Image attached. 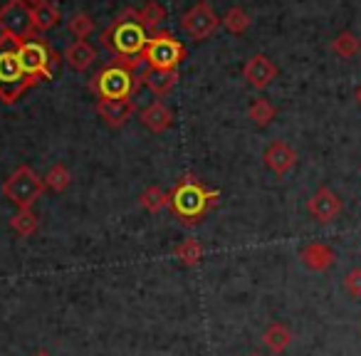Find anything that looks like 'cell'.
Here are the masks:
<instances>
[{"label": "cell", "instance_id": "ba28073f", "mask_svg": "<svg viewBox=\"0 0 361 356\" xmlns=\"http://www.w3.org/2000/svg\"><path fill=\"white\" fill-rule=\"evenodd\" d=\"M221 25H223V18H218V13L213 11L208 0L196 3L191 11L183 13V18H180V27H183V32L196 42H203L211 35H216V30Z\"/></svg>", "mask_w": 361, "mask_h": 356}, {"label": "cell", "instance_id": "484cf974", "mask_svg": "<svg viewBox=\"0 0 361 356\" xmlns=\"http://www.w3.org/2000/svg\"><path fill=\"white\" fill-rule=\"evenodd\" d=\"M139 20L146 30H156L166 20V8L161 3H156V0H149L144 8H139Z\"/></svg>", "mask_w": 361, "mask_h": 356}, {"label": "cell", "instance_id": "4316f807", "mask_svg": "<svg viewBox=\"0 0 361 356\" xmlns=\"http://www.w3.org/2000/svg\"><path fill=\"white\" fill-rule=\"evenodd\" d=\"M223 27H226L231 35H243V32L250 27V16H247L240 6L231 8V11L223 16Z\"/></svg>", "mask_w": 361, "mask_h": 356}, {"label": "cell", "instance_id": "9a60e30c", "mask_svg": "<svg viewBox=\"0 0 361 356\" xmlns=\"http://www.w3.org/2000/svg\"><path fill=\"white\" fill-rule=\"evenodd\" d=\"M139 119H141V124L149 131H154V134H164V131L173 124V114H171V109L164 102H151L149 106H144Z\"/></svg>", "mask_w": 361, "mask_h": 356}, {"label": "cell", "instance_id": "9c48e42d", "mask_svg": "<svg viewBox=\"0 0 361 356\" xmlns=\"http://www.w3.org/2000/svg\"><path fill=\"white\" fill-rule=\"evenodd\" d=\"M35 32L32 27V8L27 0H8L0 8V35H8L13 40H20Z\"/></svg>", "mask_w": 361, "mask_h": 356}, {"label": "cell", "instance_id": "3957f363", "mask_svg": "<svg viewBox=\"0 0 361 356\" xmlns=\"http://www.w3.org/2000/svg\"><path fill=\"white\" fill-rule=\"evenodd\" d=\"M30 87H35V82L23 72L16 40L0 35V102L16 104Z\"/></svg>", "mask_w": 361, "mask_h": 356}, {"label": "cell", "instance_id": "d6986e66", "mask_svg": "<svg viewBox=\"0 0 361 356\" xmlns=\"http://www.w3.org/2000/svg\"><path fill=\"white\" fill-rule=\"evenodd\" d=\"M32 8V27L35 32H47L60 23V8L52 6L50 0H42V3H35Z\"/></svg>", "mask_w": 361, "mask_h": 356}, {"label": "cell", "instance_id": "30bf717a", "mask_svg": "<svg viewBox=\"0 0 361 356\" xmlns=\"http://www.w3.org/2000/svg\"><path fill=\"white\" fill-rule=\"evenodd\" d=\"M341 208H344L341 206V198L336 196L329 186H319L310 196V201H307V211H310V216L314 218L317 223H322V226L334 223L336 218L341 216Z\"/></svg>", "mask_w": 361, "mask_h": 356}, {"label": "cell", "instance_id": "cb8c5ba5", "mask_svg": "<svg viewBox=\"0 0 361 356\" xmlns=\"http://www.w3.org/2000/svg\"><path fill=\"white\" fill-rule=\"evenodd\" d=\"M247 116H250L252 124H255V126L265 129V126H270L272 121H275L277 109L270 104V102L265 99V97H260V99H255V102L250 104V109H247Z\"/></svg>", "mask_w": 361, "mask_h": 356}, {"label": "cell", "instance_id": "ffe728a7", "mask_svg": "<svg viewBox=\"0 0 361 356\" xmlns=\"http://www.w3.org/2000/svg\"><path fill=\"white\" fill-rule=\"evenodd\" d=\"M139 206L144 208L146 213L156 216V213L166 211V208L171 206V193L164 191L161 186H149V188H144V191H141Z\"/></svg>", "mask_w": 361, "mask_h": 356}, {"label": "cell", "instance_id": "4dcf8cb0", "mask_svg": "<svg viewBox=\"0 0 361 356\" xmlns=\"http://www.w3.org/2000/svg\"><path fill=\"white\" fill-rule=\"evenodd\" d=\"M356 102H359V106H361V87L356 90Z\"/></svg>", "mask_w": 361, "mask_h": 356}, {"label": "cell", "instance_id": "5b68a950", "mask_svg": "<svg viewBox=\"0 0 361 356\" xmlns=\"http://www.w3.org/2000/svg\"><path fill=\"white\" fill-rule=\"evenodd\" d=\"M90 90L99 99H134L141 90V77L134 75V70L119 65L111 60L99 75L92 80Z\"/></svg>", "mask_w": 361, "mask_h": 356}, {"label": "cell", "instance_id": "603a6c76", "mask_svg": "<svg viewBox=\"0 0 361 356\" xmlns=\"http://www.w3.org/2000/svg\"><path fill=\"white\" fill-rule=\"evenodd\" d=\"M203 245L196 240V238H186L183 243H178L176 245V250H173V255H176V260L180 262V265H186V267H193V265H198V262L203 260Z\"/></svg>", "mask_w": 361, "mask_h": 356}, {"label": "cell", "instance_id": "d4e9b609", "mask_svg": "<svg viewBox=\"0 0 361 356\" xmlns=\"http://www.w3.org/2000/svg\"><path fill=\"white\" fill-rule=\"evenodd\" d=\"M42 178H45L47 191L62 193V191H67V188H70L72 173H70V168H67L65 164H55V166H50V171H47Z\"/></svg>", "mask_w": 361, "mask_h": 356}, {"label": "cell", "instance_id": "6da1fadb", "mask_svg": "<svg viewBox=\"0 0 361 356\" xmlns=\"http://www.w3.org/2000/svg\"><path fill=\"white\" fill-rule=\"evenodd\" d=\"M102 45L114 55V62L136 70L141 65V55H144L146 45H149V35L146 27L139 20V11L136 8H126L111 20V25L102 32Z\"/></svg>", "mask_w": 361, "mask_h": 356}, {"label": "cell", "instance_id": "d6a6232c", "mask_svg": "<svg viewBox=\"0 0 361 356\" xmlns=\"http://www.w3.org/2000/svg\"><path fill=\"white\" fill-rule=\"evenodd\" d=\"M245 356H262V354H257V351H252V354H245Z\"/></svg>", "mask_w": 361, "mask_h": 356}, {"label": "cell", "instance_id": "f1b7e54d", "mask_svg": "<svg viewBox=\"0 0 361 356\" xmlns=\"http://www.w3.org/2000/svg\"><path fill=\"white\" fill-rule=\"evenodd\" d=\"M344 290L349 292L351 297H356V300H359V297H361V267H351V270L346 272Z\"/></svg>", "mask_w": 361, "mask_h": 356}, {"label": "cell", "instance_id": "e0dca14e", "mask_svg": "<svg viewBox=\"0 0 361 356\" xmlns=\"http://www.w3.org/2000/svg\"><path fill=\"white\" fill-rule=\"evenodd\" d=\"M94 60H97V52L87 40H75L65 47V62L75 72H87L94 65Z\"/></svg>", "mask_w": 361, "mask_h": 356}, {"label": "cell", "instance_id": "1f68e13d", "mask_svg": "<svg viewBox=\"0 0 361 356\" xmlns=\"http://www.w3.org/2000/svg\"><path fill=\"white\" fill-rule=\"evenodd\" d=\"M27 3H30V6H35V3H42V0H27Z\"/></svg>", "mask_w": 361, "mask_h": 356}, {"label": "cell", "instance_id": "ac0fdd59", "mask_svg": "<svg viewBox=\"0 0 361 356\" xmlns=\"http://www.w3.org/2000/svg\"><path fill=\"white\" fill-rule=\"evenodd\" d=\"M262 344L267 346L270 354H285L287 346L292 344V331L282 321H272L265 331H262Z\"/></svg>", "mask_w": 361, "mask_h": 356}, {"label": "cell", "instance_id": "44dd1931", "mask_svg": "<svg viewBox=\"0 0 361 356\" xmlns=\"http://www.w3.org/2000/svg\"><path fill=\"white\" fill-rule=\"evenodd\" d=\"M37 228H40V218L32 213V208H20V211H16V216L11 218V231L18 233L20 238L35 235Z\"/></svg>", "mask_w": 361, "mask_h": 356}, {"label": "cell", "instance_id": "7a4b0ae2", "mask_svg": "<svg viewBox=\"0 0 361 356\" xmlns=\"http://www.w3.org/2000/svg\"><path fill=\"white\" fill-rule=\"evenodd\" d=\"M171 206L169 211L178 218L183 226H196L208 216L211 208L218 203V191L206 188L196 176H183L173 188H171Z\"/></svg>", "mask_w": 361, "mask_h": 356}, {"label": "cell", "instance_id": "f546056e", "mask_svg": "<svg viewBox=\"0 0 361 356\" xmlns=\"http://www.w3.org/2000/svg\"><path fill=\"white\" fill-rule=\"evenodd\" d=\"M32 356H52V354H50V351H47V349H37Z\"/></svg>", "mask_w": 361, "mask_h": 356}, {"label": "cell", "instance_id": "8fae6325", "mask_svg": "<svg viewBox=\"0 0 361 356\" xmlns=\"http://www.w3.org/2000/svg\"><path fill=\"white\" fill-rule=\"evenodd\" d=\"M277 65L270 60L267 55H252L250 60L243 65V77H245V82L252 87V90H267V87L275 82L277 77Z\"/></svg>", "mask_w": 361, "mask_h": 356}, {"label": "cell", "instance_id": "83f0119b", "mask_svg": "<svg viewBox=\"0 0 361 356\" xmlns=\"http://www.w3.org/2000/svg\"><path fill=\"white\" fill-rule=\"evenodd\" d=\"M67 27H70L75 40H87L94 32V20H92L90 13H75L70 18V23H67Z\"/></svg>", "mask_w": 361, "mask_h": 356}, {"label": "cell", "instance_id": "5bb4252c", "mask_svg": "<svg viewBox=\"0 0 361 356\" xmlns=\"http://www.w3.org/2000/svg\"><path fill=\"white\" fill-rule=\"evenodd\" d=\"M97 111L106 124L119 129L134 116L136 104L131 99H97Z\"/></svg>", "mask_w": 361, "mask_h": 356}, {"label": "cell", "instance_id": "2e32d148", "mask_svg": "<svg viewBox=\"0 0 361 356\" xmlns=\"http://www.w3.org/2000/svg\"><path fill=\"white\" fill-rule=\"evenodd\" d=\"M178 77H180L178 70H156V67H149V70L141 75V85L149 92H154L156 97H164L173 90Z\"/></svg>", "mask_w": 361, "mask_h": 356}, {"label": "cell", "instance_id": "8992f818", "mask_svg": "<svg viewBox=\"0 0 361 356\" xmlns=\"http://www.w3.org/2000/svg\"><path fill=\"white\" fill-rule=\"evenodd\" d=\"M47 191L45 178L37 176L30 166H18L6 181H3V196L20 211V208H32L37 198Z\"/></svg>", "mask_w": 361, "mask_h": 356}, {"label": "cell", "instance_id": "4fadbf2b", "mask_svg": "<svg viewBox=\"0 0 361 356\" xmlns=\"http://www.w3.org/2000/svg\"><path fill=\"white\" fill-rule=\"evenodd\" d=\"M300 260L307 270L312 272H326L334 267L336 262V252L331 250L326 243H310L300 250Z\"/></svg>", "mask_w": 361, "mask_h": 356}, {"label": "cell", "instance_id": "52a82bcc", "mask_svg": "<svg viewBox=\"0 0 361 356\" xmlns=\"http://www.w3.org/2000/svg\"><path fill=\"white\" fill-rule=\"evenodd\" d=\"M141 60L156 70H178V65L186 60V47L180 45L171 32H156L149 37Z\"/></svg>", "mask_w": 361, "mask_h": 356}, {"label": "cell", "instance_id": "7402d4cb", "mask_svg": "<svg viewBox=\"0 0 361 356\" xmlns=\"http://www.w3.org/2000/svg\"><path fill=\"white\" fill-rule=\"evenodd\" d=\"M331 52L341 60H351L361 52V40L351 30H344L331 40Z\"/></svg>", "mask_w": 361, "mask_h": 356}, {"label": "cell", "instance_id": "7c38bea8", "mask_svg": "<svg viewBox=\"0 0 361 356\" xmlns=\"http://www.w3.org/2000/svg\"><path fill=\"white\" fill-rule=\"evenodd\" d=\"M262 161H265V166L272 173L282 178V176H287L297 166V151L292 149L287 141H272V144L267 146Z\"/></svg>", "mask_w": 361, "mask_h": 356}, {"label": "cell", "instance_id": "277c9868", "mask_svg": "<svg viewBox=\"0 0 361 356\" xmlns=\"http://www.w3.org/2000/svg\"><path fill=\"white\" fill-rule=\"evenodd\" d=\"M16 45H18V60H20L23 72L35 85L42 80H50L57 67V52L52 50L50 42L42 35H37V32H32V35L16 40Z\"/></svg>", "mask_w": 361, "mask_h": 356}]
</instances>
